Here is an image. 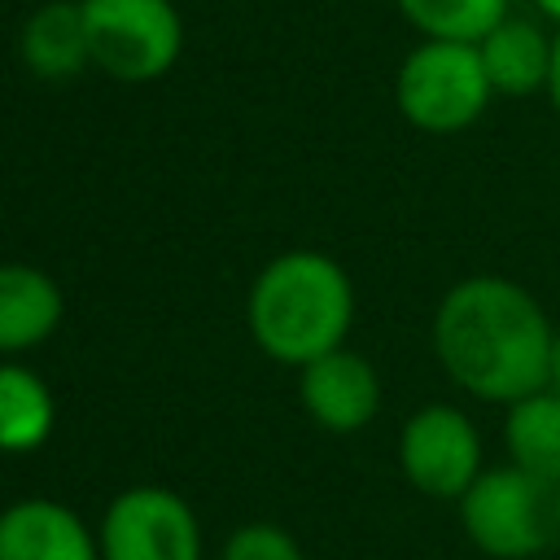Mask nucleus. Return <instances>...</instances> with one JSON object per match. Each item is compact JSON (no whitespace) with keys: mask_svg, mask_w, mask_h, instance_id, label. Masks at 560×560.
<instances>
[{"mask_svg":"<svg viewBox=\"0 0 560 560\" xmlns=\"http://www.w3.org/2000/svg\"><path fill=\"white\" fill-rule=\"evenodd\" d=\"M223 560H306L298 538L271 521H254L228 534L223 542Z\"/></svg>","mask_w":560,"mask_h":560,"instance_id":"dca6fc26","label":"nucleus"},{"mask_svg":"<svg viewBox=\"0 0 560 560\" xmlns=\"http://www.w3.org/2000/svg\"><path fill=\"white\" fill-rule=\"evenodd\" d=\"M398 468L402 477L429 494V499H459L481 464V429L464 407L451 402H424L407 416L398 433Z\"/></svg>","mask_w":560,"mask_h":560,"instance_id":"423d86ee","label":"nucleus"},{"mask_svg":"<svg viewBox=\"0 0 560 560\" xmlns=\"http://www.w3.org/2000/svg\"><path fill=\"white\" fill-rule=\"evenodd\" d=\"M57 420L52 389L22 363H0V451L26 455L48 442Z\"/></svg>","mask_w":560,"mask_h":560,"instance_id":"4468645a","label":"nucleus"},{"mask_svg":"<svg viewBox=\"0 0 560 560\" xmlns=\"http://www.w3.org/2000/svg\"><path fill=\"white\" fill-rule=\"evenodd\" d=\"M420 39H464L477 44L494 22L512 13V0H394Z\"/></svg>","mask_w":560,"mask_h":560,"instance_id":"2eb2a0df","label":"nucleus"},{"mask_svg":"<svg viewBox=\"0 0 560 560\" xmlns=\"http://www.w3.org/2000/svg\"><path fill=\"white\" fill-rule=\"evenodd\" d=\"M101 560H201L192 508L166 486L122 490L96 529Z\"/></svg>","mask_w":560,"mask_h":560,"instance_id":"0eeeda50","label":"nucleus"},{"mask_svg":"<svg viewBox=\"0 0 560 560\" xmlns=\"http://www.w3.org/2000/svg\"><path fill=\"white\" fill-rule=\"evenodd\" d=\"M556 324L542 302L494 271L455 280L433 311V354L442 372L481 402H516L547 385Z\"/></svg>","mask_w":560,"mask_h":560,"instance_id":"f257e3e1","label":"nucleus"},{"mask_svg":"<svg viewBox=\"0 0 560 560\" xmlns=\"http://www.w3.org/2000/svg\"><path fill=\"white\" fill-rule=\"evenodd\" d=\"M92 66L118 83L162 79L184 48V22L171 0H79Z\"/></svg>","mask_w":560,"mask_h":560,"instance_id":"39448f33","label":"nucleus"},{"mask_svg":"<svg viewBox=\"0 0 560 560\" xmlns=\"http://www.w3.org/2000/svg\"><path fill=\"white\" fill-rule=\"evenodd\" d=\"M503 446H508V464L560 490V389L538 385L534 394L508 402Z\"/></svg>","mask_w":560,"mask_h":560,"instance_id":"f8f14e48","label":"nucleus"},{"mask_svg":"<svg viewBox=\"0 0 560 560\" xmlns=\"http://www.w3.org/2000/svg\"><path fill=\"white\" fill-rule=\"evenodd\" d=\"M455 512L464 538L490 560H534L556 542V490L516 464L481 468Z\"/></svg>","mask_w":560,"mask_h":560,"instance_id":"7ed1b4c3","label":"nucleus"},{"mask_svg":"<svg viewBox=\"0 0 560 560\" xmlns=\"http://www.w3.org/2000/svg\"><path fill=\"white\" fill-rule=\"evenodd\" d=\"M547 101L560 114V26H556V48H551V79H547Z\"/></svg>","mask_w":560,"mask_h":560,"instance_id":"f3484780","label":"nucleus"},{"mask_svg":"<svg viewBox=\"0 0 560 560\" xmlns=\"http://www.w3.org/2000/svg\"><path fill=\"white\" fill-rule=\"evenodd\" d=\"M245 319L267 359L306 368L311 359L346 346L354 324V284L332 254L289 249L258 271L245 298Z\"/></svg>","mask_w":560,"mask_h":560,"instance_id":"f03ea898","label":"nucleus"},{"mask_svg":"<svg viewBox=\"0 0 560 560\" xmlns=\"http://www.w3.org/2000/svg\"><path fill=\"white\" fill-rule=\"evenodd\" d=\"M556 547H560V490H556Z\"/></svg>","mask_w":560,"mask_h":560,"instance_id":"aec40b11","label":"nucleus"},{"mask_svg":"<svg viewBox=\"0 0 560 560\" xmlns=\"http://www.w3.org/2000/svg\"><path fill=\"white\" fill-rule=\"evenodd\" d=\"M529 4H534L547 22H556V26H560V0H529Z\"/></svg>","mask_w":560,"mask_h":560,"instance_id":"6ab92c4d","label":"nucleus"},{"mask_svg":"<svg viewBox=\"0 0 560 560\" xmlns=\"http://www.w3.org/2000/svg\"><path fill=\"white\" fill-rule=\"evenodd\" d=\"M18 52L26 61L31 74L39 79H70L83 66H92L88 52V26H83V4L70 0H52L39 4L18 35Z\"/></svg>","mask_w":560,"mask_h":560,"instance_id":"ddd939ff","label":"nucleus"},{"mask_svg":"<svg viewBox=\"0 0 560 560\" xmlns=\"http://www.w3.org/2000/svg\"><path fill=\"white\" fill-rule=\"evenodd\" d=\"M298 398L306 416L328 433H359L381 411V376L368 354L337 346L298 368Z\"/></svg>","mask_w":560,"mask_h":560,"instance_id":"6e6552de","label":"nucleus"},{"mask_svg":"<svg viewBox=\"0 0 560 560\" xmlns=\"http://www.w3.org/2000/svg\"><path fill=\"white\" fill-rule=\"evenodd\" d=\"M394 101L416 131L459 136L486 114V105L494 101V88L486 79L477 44L420 39L398 66Z\"/></svg>","mask_w":560,"mask_h":560,"instance_id":"20e7f679","label":"nucleus"},{"mask_svg":"<svg viewBox=\"0 0 560 560\" xmlns=\"http://www.w3.org/2000/svg\"><path fill=\"white\" fill-rule=\"evenodd\" d=\"M547 385L560 389V328L551 332V354H547Z\"/></svg>","mask_w":560,"mask_h":560,"instance_id":"a211bd4d","label":"nucleus"},{"mask_svg":"<svg viewBox=\"0 0 560 560\" xmlns=\"http://www.w3.org/2000/svg\"><path fill=\"white\" fill-rule=\"evenodd\" d=\"M551 48H556V31H547L542 22L521 18V13H508L477 39V52H481L494 96H512V101L547 92Z\"/></svg>","mask_w":560,"mask_h":560,"instance_id":"9d476101","label":"nucleus"},{"mask_svg":"<svg viewBox=\"0 0 560 560\" xmlns=\"http://www.w3.org/2000/svg\"><path fill=\"white\" fill-rule=\"evenodd\" d=\"M0 560H101V542L66 503L35 494L0 512Z\"/></svg>","mask_w":560,"mask_h":560,"instance_id":"1a4fd4ad","label":"nucleus"},{"mask_svg":"<svg viewBox=\"0 0 560 560\" xmlns=\"http://www.w3.org/2000/svg\"><path fill=\"white\" fill-rule=\"evenodd\" d=\"M66 315L57 280L31 262H0V354L44 346Z\"/></svg>","mask_w":560,"mask_h":560,"instance_id":"9b49d317","label":"nucleus"}]
</instances>
